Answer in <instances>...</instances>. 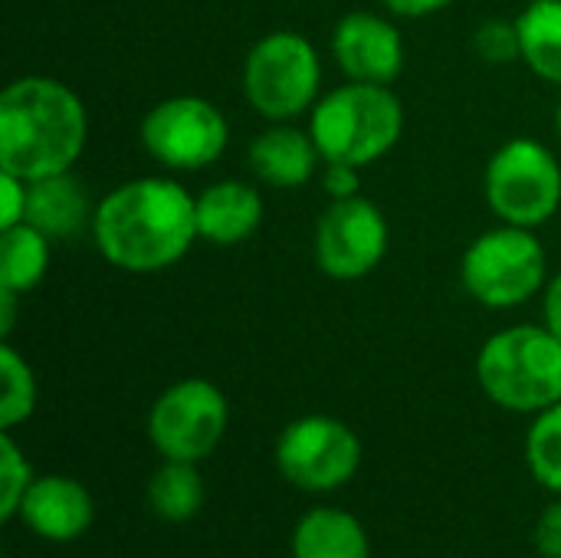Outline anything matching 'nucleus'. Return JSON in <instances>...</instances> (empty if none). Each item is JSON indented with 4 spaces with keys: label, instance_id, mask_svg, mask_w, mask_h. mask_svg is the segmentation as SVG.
I'll list each match as a JSON object with an SVG mask.
<instances>
[{
    "label": "nucleus",
    "instance_id": "24",
    "mask_svg": "<svg viewBox=\"0 0 561 558\" xmlns=\"http://www.w3.org/2000/svg\"><path fill=\"white\" fill-rule=\"evenodd\" d=\"M473 49L490 66H510L523 59V39L516 20H500V16L483 20L473 33Z\"/></svg>",
    "mask_w": 561,
    "mask_h": 558
},
{
    "label": "nucleus",
    "instance_id": "8",
    "mask_svg": "<svg viewBox=\"0 0 561 558\" xmlns=\"http://www.w3.org/2000/svg\"><path fill=\"white\" fill-rule=\"evenodd\" d=\"M230 405L207 378H184L164 388L148 411V441L164 460L201 464L227 434Z\"/></svg>",
    "mask_w": 561,
    "mask_h": 558
},
{
    "label": "nucleus",
    "instance_id": "23",
    "mask_svg": "<svg viewBox=\"0 0 561 558\" xmlns=\"http://www.w3.org/2000/svg\"><path fill=\"white\" fill-rule=\"evenodd\" d=\"M36 477L30 474V460L23 457V451L16 447L13 434L3 431L0 434V520L10 523L20 513V503L30 490Z\"/></svg>",
    "mask_w": 561,
    "mask_h": 558
},
{
    "label": "nucleus",
    "instance_id": "3",
    "mask_svg": "<svg viewBox=\"0 0 561 558\" xmlns=\"http://www.w3.org/2000/svg\"><path fill=\"white\" fill-rule=\"evenodd\" d=\"M404 132V105L391 86L345 82L312 105L309 135L322 161L368 168L381 161Z\"/></svg>",
    "mask_w": 561,
    "mask_h": 558
},
{
    "label": "nucleus",
    "instance_id": "17",
    "mask_svg": "<svg viewBox=\"0 0 561 558\" xmlns=\"http://www.w3.org/2000/svg\"><path fill=\"white\" fill-rule=\"evenodd\" d=\"M293 558H371L368 529L348 510L316 506L293 529Z\"/></svg>",
    "mask_w": 561,
    "mask_h": 558
},
{
    "label": "nucleus",
    "instance_id": "1",
    "mask_svg": "<svg viewBox=\"0 0 561 558\" xmlns=\"http://www.w3.org/2000/svg\"><path fill=\"white\" fill-rule=\"evenodd\" d=\"M92 243L122 273L148 276L187 257L197 234V197L174 178H135L112 187L92 214Z\"/></svg>",
    "mask_w": 561,
    "mask_h": 558
},
{
    "label": "nucleus",
    "instance_id": "11",
    "mask_svg": "<svg viewBox=\"0 0 561 558\" xmlns=\"http://www.w3.org/2000/svg\"><path fill=\"white\" fill-rule=\"evenodd\" d=\"M391 247V227L385 210L368 197L332 201L316 224L312 253L329 280H365L381 266Z\"/></svg>",
    "mask_w": 561,
    "mask_h": 558
},
{
    "label": "nucleus",
    "instance_id": "29",
    "mask_svg": "<svg viewBox=\"0 0 561 558\" xmlns=\"http://www.w3.org/2000/svg\"><path fill=\"white\" fill-rule=\"evenodd\" d=\"M542 322L561 339V270L542 289Z\"/></svg>",
    "mask_w": 561,
    "mask_h": 558
},
{
    "label": "nucleus",
    "instance_id": "31",
    "mask_svg": "<svg viewBox=\"0 0 561 558\" xmlns=\"http://www.w3.org/2000/svg\"><path fill=\"white\" fill-rule=\"evenodd\" d=\"M556 132H559V138H561V102H559V109H556Z\"/></svg>",
    "mask_w": 561,
    "mask_h": 558
},
{
    "label": "nucleus",
    "instance_id": "9",
    "mask_svg": "<svg viewBox=\"0 0 561 558\" xmlns=\"http://www.w3.org/2000/svg\"><path fill=\"white\" fill-rule=\"evenodd\" d=\"M362 467L358 434L329 414H306L283 428L276 441V470L306 493H332Z\"/></svg>",
    "mask_w": 561,
    "mask_h": 558
},
{
    "label": "nucleus",
    "instance_id": "22",
    "mask_svg": "<svg viewBox=\"0 0 561 558\" xmlns=\"http://www.w3.org/2000/svg\"><path fill=\"white\" fill-rule=\"evenodd\" d=\"M526 464L536 483L561 493V401L539 411L526 434Z\"/></svg>",
    "mask_w": 561,
    "mask_h": 558
},
{
    "label": "nucleus",
    "instance_id": "13",
    "mask_svg": "<svg viewBox=\"0 0 561 558\" xmlns=\"http://www.w3.org/2000/svg\"><path fill=\"white\" fill-rule=\"evenodd\" d=\"M23 526L46 539V543H72L79 539L92 520H95V503L89 497V490L62 474H49V477H36L20 503Z\"/></svg>",
    "mask_w": 561,
    "mask_h": 558
},
{
    "label": "nucleus",
    "instance_id": "18",
    "mask_svg": "<svg viewBox=\"0 0 561 558\" xmlns=\"http://www.w3.org/2000/svg\"><path fill=\"white\" fill-rule=\"evenodd\" d=\"M148 510L161 520V523H191L204 500H207V487L204 477L197 470V464L187 460H164L151 480H148Z\"/></svg>",
    "mask_w": 561,
    "mask_h": 558
},
{
    "label": "nucleus",
    "instance_id": "12",
    "mask_svg": "<svg viewBox=\"0 0 561 558\" xmlns=\"http://www.w3.org/2000/svg\"><path fill=\"white\" fill-rule=\"evenodd\" d=\"M332 56L352 82L391 86L404 72V36L401 30L371 10L345 13L332 30Z\"/></svg>",
    "mask_w": 561,
    "mask_h": 558
},
{
    "label": "nucleus",
    "instance_id": "21",
    "mask_svg": "<svg viewBox=\"0 0 561 558\" xmlns=\"http://www.w3.org/2000/svg\"><path fill=\"white\" fill-rule=\"evenodd\" d=\"M0 382H3V391H0V431H13V428L26 424L33 418L39 388H36V375H33L30 362L7 339L0 345Z\"/></svg>",
    "mask_w": 561,
    "mask_h": 558
},
{
    "label": "nucleus",
    "instance_id": "2",
    "mask_svg": "<svg viewBox=\"0 0 561 558\" xmlns=\"http://www.w3.org/2000/svg\"><path fill=\"white\" fill-rule=\"evenodd\" d=\"M89 115L76 89L53 76H20L0 92V171L43 181L76 168Z\"/></svg>",
    "mask_w": 561,
    "mask_h": 558
},
{
    "label": "nucleus",
    "instance_id": "5",
    "mask_svg": "<svg viewBox=\"0 0 561 558\" xmlns=\"http://www.w3.org/2000/svg\"><path fill=\"white\" fill-rule=\"evenodd\" d=\"M460 283L486 309H516L549 283V257L536 230L500 224L480 234L460 260Z\"/></svg>",
    "mask_w": 561,
    "mask_h": 558
},
{
    "label": "nucleus",
    "instance_id": "6",
    "mask_svg": "<svg viewBox=\"0 0 561 558\" xmlns=\"http://www.w3.org/2000/svg\"><path fill=\"white\" fill-rule=\"evenodd\" d=\"M322 59L309 36L273 30L260 36L243 62L247 102L270 122H289L319 102Z\"/></svg>",
    "mask_w": 561,
    "mask_h": 558
},
{
    "label": "nucleus",
    "instance_id": "27",
    "mask_svg": "<svg viewBox=\"0 0 561 558\" xmlns=\"http://www.w3.org/2000/svg\"><path fill=\"white\" fill-rule=\"evenodd\" d=\"M536 549L542 558H561V493L549 503L536 523Z\"/></svg>",
    "mask_w": 561,
    "mask_h": 558
},
{
    "label": "nucleus",
    "instance_id": "25",
    "mask_svg": "<svg viewBox=\"0 0 561 558\" xmlns=\"http://www.w3.org/2000/svg\"><path fill=\"white\" fill-rule=\"evenodd\" d=\"M26 194H30V184L23 178L0 171V230L26 220Z\"/></svg>",
    "mask_w": 561,
    "mask_h": 558
},
{
    "label": "nucleus",
    "instance_id": "28",
    "mask_svg": "<svg viewBox=\"0 0 561 558\" xmlns=\"http://www.w3.org/2000/svg\"><path fill=\"white\" fill-rule=\"evenodd\" d=\"M388 13L394 16H408V20H417V16H431V13H440L444 7H450L454 0H381Z\"/></svg>",
    "mask_w": 561,
    "mask_h": 558
},
{
    "label": "nucleus",
    "instance_id": "15",
    "mask_svg": "<svg viewBox=\"0 0 561 558\" xmlns=\"http://www.w3.org/2000/svg\"><path fill=\"white\" fill-rule=\"evenodd\" d=\"M319 161L322 155L312 135L289 122H273V128L250 141V171L270 187H306L316 178Z\"/></svg>",
    "mask_w": 561,
    "mask_h": 558
},
{
    "label": "nucleus",
    "instance_id": "7",
    "mask_svg": "<svg viewBox=\"0 0 561 558\" xmlns=\"http://www.w3.org/2000/svg\"><path fill=\"white\" fill-rule=\"evenodd\" d=\"M490 210L513 227H542L561 207V164L539 138H510L500 145L483 174Z\"/></svg>",
    "mask_w": 561,
    "mask_h": 558
},
{
    "label": "nucleus",
    "instance_id": "30",
    "mask_svg": "<svg viewBox=\"0 0 561 558\" xmlns=\"http://www.w3.org/2000/svg\"><path fill=\"white\" fill-rule=\"evenodd\" d=\"M16 296H20V293L0 289V335H3V339H10V332H13V316H16Z\"/></svg>",
    "mask_w": 561,
    "mask_h": 558
},
{
    "label": "nucleus",
    "instance_id": "4",
    "mask_svg": "<svg viewBox=\"0 0 561 558\" xmlns=\"http://www.w3.org/2000/svg\"><path fill=\"white\" fill-rule=\"evenodd\" d=\"M483 395L516 414H539L561 401V339L542 326L493 332L477 355Z\"/></svg>",
    "mask_w": 561,
    "mask_h": 558
},
{
    "label": "nucleus",
    "instance_id": "20",
    "mask_svg": "<svg viewBox=\"0 0 561 558\" xmlns=\"http://www.w3.org/2000/svg\"><path fill=\"white\" fill-rule=\"evenodd\" d=\"M523 62L546 82L561 86V0H533L519 16Z\"/></svg>",
    "mask_w": 561,
    "mask_h": 558
},
{
    "label": "nucleus",
    "instance_id": "14",
    "mask_svg": "<svg viewBox=\"0 0 561 558\" xmlns=\"http://www.w3.org/2000/svg\"><path fill=\"white\" fill-rule=\"evenodd\" d=\"M266 217L263 194L247 181H217L197 194V234L214 247L247 243Z\"/></svg>",
    "mask_w": 561,
    "mask_h": 558
},
{
    "label": "nucleus",
    "instance_id": "10",
    "mask_svg": "<svg viewBox=\"0 0 561 558\" xmlns=\"http://www.w3.org/2000/svg\"><path fill=\"white\" fill-rule=\"evenodd\" d=\"M230 141L227 115L204 95H171L141 118L145 151L171 171L210 168Z\"/></svg>",
    "mask_w": 561,
    "mask_h": 558
},
{
    "label": "nucleus",
    "instance_id": "26",
    "mask_svg": "<svg viewBox=\"0 0 561 558\" xmlns=\"http://www.w3.org/2000/svg\"><path fill=\"white\" fill-rule=\"evenodd\" d=\"M322 187L332 201L358 197L362 194V168L345 161H325L322 168Z\"/></svg>",
    "mask_w": 561,
    "mask_h": 558
},
{
    "label": "nucleus",
    "instance_id": "16",
    "mask_svg": "<svg viewBox=\"0 0 561 558\" xmlns=\"http://www.w3.org/2000/svg\"><path fill=\"white\" fill-rule=\"evenodd\" d=\"M26 184H30L26 224L43 230L49 240H69L82 227H92L95 207H92L82 181L72 171L53 174V178H43V181H26Z\"/></svg>",
    "mask_w": 561,
    "mask_h": 558
},
{
    "label": "nucleus",
    "instance_id": "19",
    "mask_svg": "<svg viewBox=\"0 0 561 558\" xmlns=\"http://www.w3.org/2000/svg\"><path fill=\"white\" fill-rule=\"evenodd\" d=\"M53 240L33 224H16L0 230V289L30 293L43 283L49 270Z\"/></svg>",
    "mask_w": 561,
    "mask_h": 558
}]
</instances>
